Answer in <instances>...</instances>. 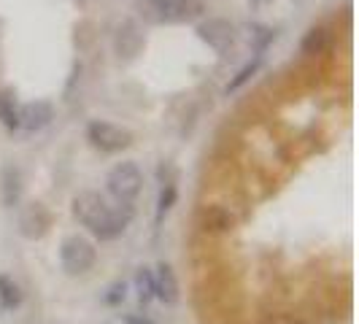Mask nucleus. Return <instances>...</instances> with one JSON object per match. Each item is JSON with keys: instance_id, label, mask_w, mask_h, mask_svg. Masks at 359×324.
I'll use <instances>...</instances> for the list:
<instances>
[{"instance_id": "f257e3e1", "label": "nucleus", "mask_w": 359, "mask_h": 324, "mask_svg": "<svg viewBox=\"0 0 359 324\" xmlns=\"http://www.w3.org/2000/svg\"><path fill=\"white\" fill-rule=\"evenodd\" d=\"M73 216L97 241H116L133 219V203H119V208H111L97 192H79L73 198Z\"/></svg>"}, {"instance_id": "f03ea898", "label": "nucleus", "mask_w": 359, "mask_h": 324, "mask_svg": "<svg viewBox=\"0 0 359 324\" xmlns=\"http://www.w3.org/2000/svg\"><path fill=\"white\" fill-rule=\"evenodd\" d=\"M138 14L149 25H181L203 14L200 0H138Z\"/></svg>"}, {"instance_id": "7ed1b4c3", "label": "nucleus", "mask_w": 359, "mask_h": 324, "mask_svg": "<svg viewBox=\"0 0 359 324\" xmlns=\"http://www.w3.org/2000/svg\"><path fill=\"white\" fill-rule=\"evenodd\" d=\"M106 187L116 203H133L144 189V173L135 162H119L116 168H111Z\"/></svg>"}, {"instance_id": "20e7f679", "label": "nucleus", "mask_w": 359, "mask_h": 324, "mask_svg": "<svg viewBox=\"0 0 359 324\" xmlns=\"http://www.w3.org/2000/svg\"><path fill=\"white\" fill-rule=\"evenodd\" d=\"M60 262H62L65 273L81 276V273H87V270L95 268L97 252H95V246H92L87 238H81V235H68V238L62 241V246H60Z\"/></svg>"}, {"instance_id": "39448f33", "label": "nucleus", "mask_w": 359, "mask_h": 324, "mask_svg": "<svg viewBox=\"0 0 359 324\" xmlns=\"http://www.w3.org/2000/svg\"><path fill=\"white\" fill-rule=\"evenodd\" d=\"M87 141L95 149L106 151V154H116V151H125L127 146L133 144V133L119 125H111L103 119H95L87 127Z\"/></svg>"}, {"instance_id": "423d86ee", "label": "nucleus", "mask_w": 359, "mask_h": 324, "mask_svg": "<svg viewBox=\"0 0 359 324\" xmlns=\"http://www.w3.org/2000/svg\"><path fill=\"white\" fill-rule=\"evenodd\" d=\"M198 36H200V41H205V43L219 54L230 52L235 43L233 25H230L227 19H219V17L205 19L203 25H198Z\"/></svg>"}, {"instance_id": "0eeeda50", "label": "nucleus", "mask_w": 359, "mask_h": 324, "mask_svg": "<svg viewBox=\"0 0 359 324\" xmlns=\"http://www.w3.org/2000/svg\"><path fill=\"white\" fill-rule=\"evenodd\" d=\"M144 49V30L135 19H125L119 27H116V36H114V52L119 60H133L138 57Z\"/></svg>"}, {"instance_id": "6e6552de", "label": "nucleus", "mask_w": 359, "mask_h": 324, "mask_svg": "<svg viewBox=\"0 0 359 324\" xmlns=\"http://www.w3.org/2000/svg\"><path fill=\"white\" fill-rule=\"evenodd\" d=\"M54 119V106L46 100H33L27 106L19 108V127H25L27 133H38L43 127H49Z\"/></svg>"}, {"instance_id": "1a4fd4ad", "label": "nucleus", "mask_w": 359, "mask_h": 324, "mask_svg": "<svg viewBox=\"0 0 359 324\" xmlns=\"http://www.w3.org/2000/svg\"><path fill=\"white\" fill-rule=\"evenodd\" d=\"M154 297L165 303V306H173L179 300V281H176V273L170 265L160 262L157 273H154Z\"/></svg>"}, {"instance_id": "9d476101", "label": "nucleus", "mask_w": 359, "mask_h": 324, "mask_svg": "<svg viewBox=\"0 0 359 324\" xmlns=\"http://www.w3.org/2000/svg\"><path fill=\"white\" fill-rule=\"evenodd\" d=\"M200 227L211 235H224L235 227V219L222 205H208L200 211Z\"/></svg>"}, {"instance_id": "9b49d317", "label": "nucleus", "mask_w": 359, "mask_h": 324, "mask_svg": "<svg viewBox=\"0 0 359 324\" xmlns=\"http://www.w3.org/2000/svg\"><path fill=\"white\" fill-rule=\"evenodd\" d=\"M327 46H330V30L324 25H313L306 36H303V41H300V52L306 54V57L324 54Z\"/></svg>"}, {"instance_id": "f8f14e48", "label": "nucleus", "mask_w": 359, "mask_h": 324, "mask_svg": "<svg viewBox=\"0 0 359 324\" xmlns=\"http://www.w3.org/2000/svg\"><path fill=\"white\" fill-rule=\"evenodd\" d=\"M22 198V173L14 165H6L3 168V203L8 208H14Z\"/></svg>"}, {"instance_id": "ddd939ff", "label": "nucleus", "mask_w": 359, "mask_h": 324, "mask_svg": "<svg viewBox=\"0 0 359 324\" xmlns=\"http://www.w3.org/2000/svg\"><path fill=\"white\" fill-rule=\"evenodd\" d=\"M22 235L25 238H41V235L46 233V227H49V216L46 211L41 208V205H33L27 214L22 216Z\"/></svg>"}, {"instance_id": "4468645a", "label": "nucleus", "mask_w": 359, "mask_h": 324, "mask_svg": "<svg viewBox=\"0 0 359 324\" xmlns=\"http://www.w3.org/2000/svg\"><path fill=\"white\" fill-rule=\"evenodd\" d=\"M262 62H265V54H254V60H249V62H246V65H243V68L230 79V84L224 87V92H227V95H233V92L243 90L254 76H257V71L262 68Z\"/></svg>"}, {"instance_id": "2eb2a0df", "label": "nucleus", "mask_w": 359, "mask_h": 324, "mask_svg": "<svg viewBox=\"0 0 359 324\" xmlns=\"http://www.w3.org/2000/svg\"><path fill=\"white\" fill-rule=\"evenodd\" d=\"M0 125L6 130H17L19 127V106L17 97L8 90L0 92Z\"/></svg>"}, {"instance_id": "dca6fc26", "label": "nucleus", "mask_w": 359, "mask_h": 324, "mask_svg": "<svg viewBox=\"0 0 359 324\" xmlns=\"http://www.w3.org/2000/svg\"><path fill=\"white\" fill-rule=\"evenodd\" d=\"M135 292H138L141 303H149L154 297V273L149 268H141L135 273Z\"/></svg>"}, {"instance_id": "f3484780", "label": "nucleus", "mask_w": 359, "mask_h": 324, "mask_svg": "<svg viewBox=\"0 0 359 324\" xmlns=\"http://www.w3.org/2000/svg\"><path fill=\"white\" fill-rule=\"evenodd\" d=\"M19 303H22V292H19V287L11 281V278L0 276V306H3V308H17Z\"/></svg>"}, {"instance_id": "a211bd4d", "label": "nucleus", "mask_w": 359, "mask_h": 324, "mask_svg": "<svg viewBox=\"0 0 359 324\" xmlns=\"http://www.w3.org/2000/svg\"><path fill=\"white\" fill-rule=\"evenodd\" d=\"M176 198H179L176 184H173V181H165V184H162V189H160V200H157V222H162V216L173 208Z\"/></svg>"}, {"instance_id": "6ab92c4d", "label": "nucleus", "mask_w": 359, "mask_h": 324, "mask_svg": "<svg viewBox=\"0 0 359 324\" xmlns=\"http://www.w3.org/2000/svg\"><path fill=\"white\" fill-rule=\"evenodd\" d=\"M273 38L276 33L270 30V27H262V25H254L252 27V46H254V54H265L270 43H273Z\"/></svg>"}, {"instance_id": "aec40b11", "label": "nucleus", "mask_w": 359, "mask_h": 324, "mask_svg": "<svg viewBox=\"0 0 359 324\" xmlns=\"http://www.w3.org/2000/svg\"><path fill=\"white\" fill-rule=\"evenodd\" d=\"M262 324H306L300 316H292V313H270L262 319Z\"/></svg>"}, {"instance_id": "412c9836", "label": "nucleus", "mask_w": 359, "mask_h": 324, "mask_svg": "<svg viewBox=\"0 0 359 324\" xmlns=\"http://www.w3.org/2000/svg\"><path fill=\"white\" fill-rule=\"evenodd\" d=\"M108 303H119V300H125V284H114L111 287V295L106 297Z\"/></svg>"}, {"instance_id": "4be33fe9", "label": "nucleus", "mask_w": 359, "mask_h": 324, "mask_svg": "<svg viewBox=\"0 0 359 324\" xmlns=\"http://www.w3.org/2000/svg\"><path fill=\"white\" fill-rule=\"evenodd\" d=\"M125 324H154V322L146 319V316H125Z\"/></svg>"}, {"instance_id": "5701e85b", "label": "nucleus", "mask_w": 359, "mask_h": 324, "mask_svg": "<svg viewBox=\"0 0 359 324\" xmlns=\"http://www.w3.org/2000/svg\"><path fill=\"white\" fill-rule=\"evenodd\" d=\"M249 3H252L254 8H259V6H265V3H268V0H249Z\"/></svg>"}]
</instances>
